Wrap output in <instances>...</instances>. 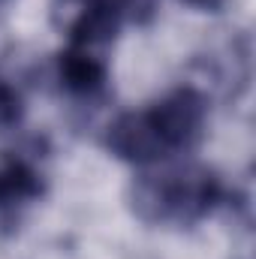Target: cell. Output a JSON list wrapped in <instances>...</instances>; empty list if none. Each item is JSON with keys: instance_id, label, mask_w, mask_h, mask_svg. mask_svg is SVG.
<instances>
[{"instance_id": "cell-1", "label": "cell", "mask_w": 256, "mask_h": 259, "mask_svg": "<svg viewBox=\"0 0 256 259\" xmlns=\"http://www.w3.org/2000/svg\"><path fill=\"white\" fill-rule=\"evenodd\" d=\"M223 202L220 178L199 163H154L130 184V208L145 223L190 226Z\"/></svg>"}, {"instance_id": "cell-2", "label": "cell", "mask_w": 256, "mask_h": 259, "mask_svg": "<svg viewBox=\"0 0 256 259\" xmlns=\"http://www.w3.org/2000/svg\"><path fill=\"white\" fill-rule=\"evenodd\" d=\"M154 127L160 133L169 157L184 154L199 145V139L205 136V121H208V106L202 91L196 88H178L172 94H166L163 100H157L148 109Z\"/></svg>"}, {"instance_id": "cell-3", "label": "cell", "mask_w": 256, "mask_h": 259, "mask_svg": "<svg viewBox=\"0 0 256 259\" xmlns=\"http://www.w3.org/2000/svg\"><path fill=\"white\" fill-rule=\"evenodd\" d=\"M106 148L136 166H154L169 160V151L160 139V133L154 127L148 109L145 112H127L121 118H115L106 130Z\"/></svg>"}, {"instance_id": "cell-4", "label": "cell", "mask_w": 256, "mask_h": 259, "mask_svg": "<svg viewBox=\"0 0 256 259\" xmlns=\"http://www.w3.org/2000/svg\"><path fill=\"white\" fill-rule=\"evenodd\" d=\"M58 78L69 94H78V97L97 94L106 84V61L100 58L97 49L69 46L58 58Z\"/></svg>"}, {"instance_id": "cell-5", "label": "cell", "mask_w": 256, "mask_h": 259, "mask_svg": "<svg viewBox=\"0 0 256 259\" xmlns=\"http://www.w3.org/2000/svg\"><path fill=\"white\" fill-rule=\"evenodd\" d=\"M42 196V175L24 157H6L0 163V211L21 208Z\"/></svg>"}, {"instance_id": "cell-6", "label": "cell", "mask_w": 256, "mask_h": 259, "mask_svg": "<svg viewBox=\"0 0 256 259\" xmlns=\"http://www.w3.org/2000/svg\"><path fill=\"white\" fill-rule=\"evenodd\" d=\"M21 112H24V106H21L18 91L0 75V127H15L21 121Z\"/></svg>"}, {"instance_id": "cell-7", "label": "cell", "mask_w": 256, "mask_h": 259, "mask_svg": "<svg viewBox=\"0 0 256 259\" xmlns=\"http://www.w3.org/2000/svg\"><path fill=\"white\" fill-rule=\"evenodd\" d=\"M181 3L196 6V9H205V12H217V9H223V6H226V0H181Z\"/></svg>"}, {"instance_id": "cell-8", "label": "cell", "mask_w": 256, "mask_h": 259, "mask_svg": "<svg viewBox=\"0 0 256 259\" xmlns=\"http://www.w3.org/2000/svg\"><path fill=\"white\" fill-rule=\"evenodd\" d=\"M0 3H3V0H0Z\"/></svg>"}]
</instances>
